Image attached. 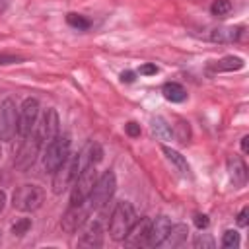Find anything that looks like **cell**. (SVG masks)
I'll return each mask as SVG.
<instances>
[{
	"label": "cell",
	"mask_w": 249,
	"mask_h": 249,
	"mask_svg": "<svg viewBox=\"0 0 249 249\" xmlns=\"http://www.w3.org/2000/svg\"><path fill=\"white\" fill-rule=\"evenodd\" d=\"M134 222H136L134 206L130 202H126V200L117 202L113 212H111V218H109V235L115 241H123Z\"/></svg>",
	"instance_id": "6da1fadb"
},
{
	"label": "cell",
	"mask_w": 249,
	"mask_h": 249,
	"mask_svg": "<svg viewBox=\"0 0 249 249\" xmlns=\"http://www.w3.org/2000/svg\"><path fill=\"white\" fill-rule=\"evenodd\" d=\"M115 189H117V177H115V173L113 171H103L97 177V181H95V185H93V189L89 193V198H88L89 208L91 210H101L103 206H107L109 200L115 195Z\"/></svg>",
	"instance_id": "7a4b0ae2"
},
{
	"label": "cell",
	"mask_w": 249,
	"mask_h": 249,
	"mask_svg": "<svg viewBox=\"0 0 249 249\" xmlns=\"http://www.w3.org/2000/svg\"><path fill=\"white\" fill-rule=\"evenodd\" d=\"M43 200H45V191L33 183H25L18 187L12 195V206L19 212H33L41 208Z\"/></svg>",
	"instance_id": "3957f363"
},
{
	"label": "cell",
	"mask_w": 249,
	"mask_h": 249,
	"mask_svg": "<svg viewBox=\"0 0 249 249\" xmlns=\"http://www.w3.org/2000/svg\"><path fill=\"white\" fill-rule=\"evenodd\" d=\"M70 156V138L64 136H56L51 144L45 146V154H43V167L49 173H54Z\"/></svg>",
	"instance_id": "277c9868"
},
{
	"label": "cell",
	"mask_w": 249,
	"mask_h": 249,
	"mask_svg": "<svg viewBox=\"0 0 249 249\" xmlns=\"http://www.w3.org/2000/svg\"><path fill=\"white\" fill-rule=\"evenodd\" d=\"M41 148H43V142H41V138L37 136L35 130H33L29 136L21 138V146H19L16 158H14V167H16L18 171H27V169L35 163V160H37Z\"/></svg>",
	"instance_id": "5b68a950"
},
{
	"label": "cell",
	"mask_w": 249,
	"mask_h": 249,
	"mask_svg": "<svg viewBox=\"0 0 249 249\" xmlns=\"http://www.w3.org/2000/svg\"><path fill=\"white\" fill-rule=\"evenodd\" d=\"M97 181V169L95 165H88L86 169H82L74 181H72V193H70V204H80L84 200L89 198V193L93 189Z\"/></svg>",
	"instance_id": "8992f818"
},
{
	"label": "cell",
	"mask_w": 249,
	"mask_h": 249,
	"mask_svg": "<svg viewBox=\"0 0 249 249\" xmlns=\"http://www.w3.org/2000/svg\"><path fill=\"white\" fill-rule=\"evenodd\" d=\"M37 119H39V101L35 97H27L18 111V134H19V138H25L35 130Z\"/></svg>",
	"instance_id": "52a82bcc"
},
{
	"label": "cell",
	"mask_w": 249,
	"mask_h": 249,
	"mask_svg": "<svg viewBox=\"0 0 249 249\" xmlns=\"http://www.w3.org/2000/svg\"><path fill=\"white\" fill-rule=\"evenodd\" d=\"M18 107L12 97H6L0 105V140L10 142L18 134Z\"/></svg>",
	"instance_id": "ba28073f"
},
{
	"label": "cell",
	"mask_w": 249,
	"mask_h": 249,
	"mask_svg": "<svg viewBox=\"0 0 249 249\" xmlns=\"http://www.w3.org/2000/svg\"><path fill=\"white\" fill-rule=\"evenodd\" d=\"M91 212L88 200L80 202V204H70V208L64 212L62 220H60V226L66 233H76L88 220V214Z\"/></svg>",
	"instance_id": "9c48e42d"
},
{
	"label": "cell",
	"mask_w": 249,
	"mask_h": 249,
	"mask_svg": "<svg viewBox=\"0 0 249 249\" xmlns=\"http://www.w3.org/2000/svg\"><path fill=\"white\" fill-rule=\"evenodd\" d=\"M78 175V165H76V156H68V160L53 173V183H51V187H53V193L54 195H60V193H64L70 185H72V181H74V177Z\"/></svg>",
	"instance_id": "30bf717a"
},
{
	"label": "cell",
	"mask_w": 249,
	"mask_h": 249,
	"mask_svg": "<svg viewBox=\"0 0 249 249\" xmlns=\"http://www.w3.org/2000/svg\"><path fill=\"white\" fill-rule=\"evenodd\" d=\"M58 128H60V121H58V113L56 109H47L43 113V119L39 121V124L35 126L37 136L41 138L43 146L51 144L56 136H58Z\"/></svg>",
	"instance_id": "8fae6325"
},
{
	"label": "cell",
	"mask_w": 249,
	"mask_h": 249,
	"mask_svg": "<svg viewBox=\"0 0 249 249\" xmlns=\"http://www.w3.org/2000/svg\"><path fill=\"white\" fill-rule=\"evenodd\" d=\"M169 228H171V220L167 216H158L156 220H152L144 247H158V245H161L163 239L169 233Z\"/></svg>",
	"instance_id": "7c38bea8"
},
{
	"label": "cell",
	"mask_w": 249,
	"mask_h": 249,
	"mask_svg": "<svg viewBox=\"0 0 249 249\" xmlns=\"http://www.w3.org/2000/svg\"><path fill=\"white\" fill-rule=\"evenodd\" d=\"M150 222H152V218H148V216L136 220V222L130 226V230H128V233L124 235V239H123L124 245H128V247H144L146 235H148V230H150Z\"/></svg>",
	"instance_id": "4fadbf2b"
},
{
	"label": "cell",
	"mask_w": 249,
	"mask_h": 249,
	"mask_svg": "<svg viewBox=\"0 0 249 249\" xmlns=\"http://www.w3.org/2000/svg\"><path fill=\"white\" fill-rule=\"evenodd\" d=\"M103 160V148L97 142H88L86 148L76 154V165H78V173L82 169H86L88 165H97Z\"/></svg>",
	"instance_id": "5bb4252c"
},
{
	"label": "cell",
	"mask_w": 249,
	"mask_h": 249,
	"mask_svg": "<svg viewBox=\"0 0 249 249\" xmlns=\"http://www.w3.org/2000/svg\"><path fill=\"white\" fill-rule=\"evenodd\" d=\"M103 245V228L97 220H93L91 224L86 226V230L82 231L80 239H78V247H101Z\"/></svg>",
	"instance_id": "9a60e30c"
},
{
	"label": "cell",
	"mask_w": 249,
	"mask_h": 249,
	"mask_svg": "<svg viewBox=\"0 0 249 249\" xmlns=\"http://www.w3.org/2000/svg\"><path fill=\"white\" fill-rule=\"evenodd\" d=\"M228 171H230V181L235 189L245 187V183H247V165L239 156H231L228 160Z\"/></svg>",
	"instance_id": "2e32d148"
},
{
	"label": "cell",
	"mask_w": 249,
	"mask_h": 249,
	"mask_svg": "<svg viewBox=\"0 0 249 249\" xmlns=\"http://www.w3.org/2000/svg\"><path fill=\"white\" fill-rule=\"evenodd\" d=\"M241 31L243 27H216L210 31V41L214 43H233V41H239L241 37Z\"/></svg>",
	"instance_id": "e0dca14e"
},
{
	"label": "cell",
	"mask_w": 249,
	"mask_h": 249,
	"mask_svg": "<svg viewBox=\"0 0 249 249\" xmlns=\"http://www.w3.org/2000/svg\"><path fill=\"white\" fill-rule=\"evenodd\" d=\"M161 152L165 154L167 161H171V163L175 165V169H177L181 175H185V177H191V165L187 163L185 156H181L177 150H173V148H169V146H161Z\"/></svg>",
	"instance_id": "ac0fdd59"
},
{
	"label": "cell",
	"mask_w": 249,
	"mask_h": 249,
	"mask_svg": "<svg viewBox=\"0 0 249 249\" xmlns=\"http://www.w3.org/2000/svg\"><path fill=\"white\" fill-rule=\"evenodd\" d=\"M187 233H189V230H187L185 224H171L169 233H167V237L163 239L161 245H167V247H179V245H183V241L187 239Z\"/></svg>",
	"instance_id": "d6986e66"
},
{
	"label": "cell",
	"mask_w": 249,
	"mask_h": 249,
	"mask_svg": "<svg viewBox=\"0 0 249 249\" xmlns=\"http://www.w3.org/2000/svg\"><path fill=\"white\" fill-rule=\"evenodd\" d=\"M241 68H243V58L233 56V54L224 56L210 64V70H214V72H233V70H241Z\"/></svg>",
	"instance_id": "ffe728a7"
},
{
	"label": "cell",
	"mask_w": 249,
	"mask_h": 249,
	"mask_svg": "<svg viewBox=\"0 0 249 249\" xmlns=\"http://www.w3.org/2000/svg\"><path fill=\"white\" fill-rule=\"evenodd\" d=\"M161 93H163V97H165L167 101H171V103H183V101L187 99V89H185L181 84H177V82H167V84H163Z\"/></svg>",
	"instance_id": "44dd1931"
},
{
	"label": "cell",
	"mask_w": 249,
	"mask_h": 249,
	"mask_svg": "<svg viewBox=\"0 0 249 249\" xmlns=\"http://www.w3.org/2000/svg\"><path fill=\"white\" fill-rule=\"evenodd\" d=\"M150 124H152V132H154L156 138H160V140H169V138L173 136L171 124H169L163 117H152Z\"/></svg>",
	"instance_id": "7402d4cb"
},
{
	"label": "cell",
	"mask_w": 249,
	"mask_h": 249,
	"mask_svg": "<svg viewBox=\"0 0 249 249\" xmlns=\"http://www.w3.org/2000/svg\"><path fill=\"white\" fill-rule=\"evenodd\" d=\"M66 23H68L70 27L78 29V31H86V29H89V25H91V21H89L88 18H84V16H80V14H74V12H70V14L66 16Z\"/></svg>",
	"instance_id": "603a6c76"
},
{
	"label": "cell",
	"mask_w": 249,
	"mask_h": 249,
	"mask_svg": "<svg viewBox=\"0 0 249 249\" xmlns=\"http://www.w3.org/2000/svg\"><path fill=\"white\" fill-rule=\"evenodd\" d=\"M210 12L216 18H226L231 12V2L230 0H214L210 6Z\"/></svg>",
	"instance_id": "cb8c5ba5"
},
{
	"label": "cell",
	"mask_w": 249,
	"mask_h": 249,
	"mask_svg": "<svg viewBox=\"0 0 249 249\" xmlns=\"http://www.w3.org/2000/svg\"><path fill=\"white\" fill-rule=\"evenodd\" d=\"M222 247L224 249H235L239 247V233L235 230H226L222 235Z\"/></svg>",
	"instance_id": "d4e9b609"
},
{
	"label": "cell",
	"mask_w": 249,
	"mask_h": 249,
	"mask_svg": "<svg viewBox=\"0 0 249 249\" xmlns=\"http://www.w3.org/2000/svg\"><path fill=\"white\" fill-rule=\"evenodd\" d=\"M29 228H31V220L29 218H19L12 224V233L14 235H23V233L29 231Z\"/></svg>",
	"instance_id": "484cf974"
},
{
	"label": "cell",
	"mask_w": 249,
	"mask_h": 249,
	"mask_svg": "<svg viewBox=\"0 0 249 249\" xmlns=\"http://www.w3.org/2000/svg\"><path fill=\"white\" fill-rule=\"evenodd\" d=\"M195 247L196 249H214V239L208 233H196L195 237Z\"/></svg>",
	"instance_id": "4316f807"
},
{
	"label": "cell",
	"mask_w": 249,
	"mask_h": 249,
	"mask_svg": "<svg viewBox=\"0 0 249 249\" xmlns=\"http://www.w3.org/2000/svg\"><path fill=\"white\" fill-rule=\"evenodd\" d=\"M25 58L19 56V54H6V53H0V64H19L23 62Z\"/></svg>",
	"instance_id": "83f0119b"
},
{
	"label": "cell",
	"mask_w": 249,
	"mask_h": 249,
	"mask_svg": "<svg viewBox=\"0 0 249 249\" xmlns=\"http://www.w3.org/2000/svg\"><path fill=\"white\" fill-rule=\"evenodd\" d=\"M179 132H177V138H179V142L181 144H187L189 142V124L187 123H183V121H179Z\"/></svg>",
	"instance_id": "f1b7e54d"
},
{
	"label": "cell",
	"mask_w": 249,
	"mask_h": 249,
	"mask_svg": "<svg viewBox=\"0 0 249 249\" xmlns=\"http://www.w3.org/2000/svg\"><path fill=\"white\" fill-rule=\"evenodd\" d=\"M124 132H126L130 138H138V136H140V124L134 123V121H130V123L124 124Z\"/></svg>",
	"instance_id": "f546056e"
},
{
	"label": "cell",
	"mask_w": 249,
	"mask_h": 249,
	"mask_svg": "<svg viewBox=\"0 0 249 249\" xmlns=\"http://www.w3.org/2000/svg\"><path fill=\"white\" fill-rule=\"evenodd\" d=\"M138 72H140V76H152V74H158V66L148 62V64H142L138 68Z\"/></svg>",
	"instance_id": "4dcf8cb0"
},
{
	"label": "cell",
	"mask_w": 249,
	"mask_h": 249,
	"mask_svg": "<svg viewBox=\"0 0 249 249\" xmlns=\"http://www.w3.org/2000/svg\"><path fill=\"white\" fill-rule=\"evenodd\" d=\"M195 226L198 230H206L208 228V216L206 214H195Z\"/></svg>",
	"instance_id": "1f68e13d"
},
{
	"label": "cell",
	"mask_w": 249,
	"mask_h": 249,
	"mask_svg": "<svg viewBox=\"0 0 249 249\" xmlns=\"http://www.w3.org/2000/svg\"><path fill=\"white\" fill-rule=\"evenodd\" d=\"M247 214H249V208H247V206H243V208H241V212L237 214V226H241V228H245V226H247Z\"/></svg>",
	"instance_id": "d6a6232c"
},
{
	"label": "cell",
	"mask_w": 249,
	"mask_h": 249,
	"mask_svg": "<svg viewBox=\"0 0 249 249\" xmlns=\"http://www.w3.org/2000/svg\"><path fill=\"white\" fill-rule=\"evenodd\" d=\"M121 80H123V82H126V84H130V82H134V72H130V70H126V72H123V74H121Z\"/></svg>",
	"instance_id": "836d02e7"
},
{
	"label": "cell",
	"mask_w": 249,
	"mask_h": 249,
	"mask_svg": "<svg viewBox=\"0 0 249 249\" xmlns=\"http://www.w3.org/2000/svg\"><path fill=\"white\" fill-rule=\"evenodd\" d=\"M241 150H243V154L249 152V136H243L241 138Z\"/></svg>",
	"instance_id": "e575fe53"
},
{
	"label": "cell",
	"mask_w": 249,
	"mask_h": 249,
	"mask_svg": "<svg viewBox=\"0 0 249 249\" xmlns=\"http://www.w3.org/2000/svg\"><path fill=\"white\" fill-rule=\"evenodd\" d=\"M4 206H6V193L0 189V212L4 210Z\"/></svg>",
	"instance_id": "d590c367"
},
{
	"label": "cell",
	"mask_w": 249,
	"mask_h": 249,
	"mask_svg": "<svg viewBox=\"0 0 249 249\" xmlns=\"http://www.w3.org/2000/svg\"><path fill=\"white\" fill-rule=\"evenodd\" d=\"M10 2H12V0H0V14L6 12V8L10 6Z\"/></svg>",
	"instance_id": "8d00e7d4"
}]
</instances>
